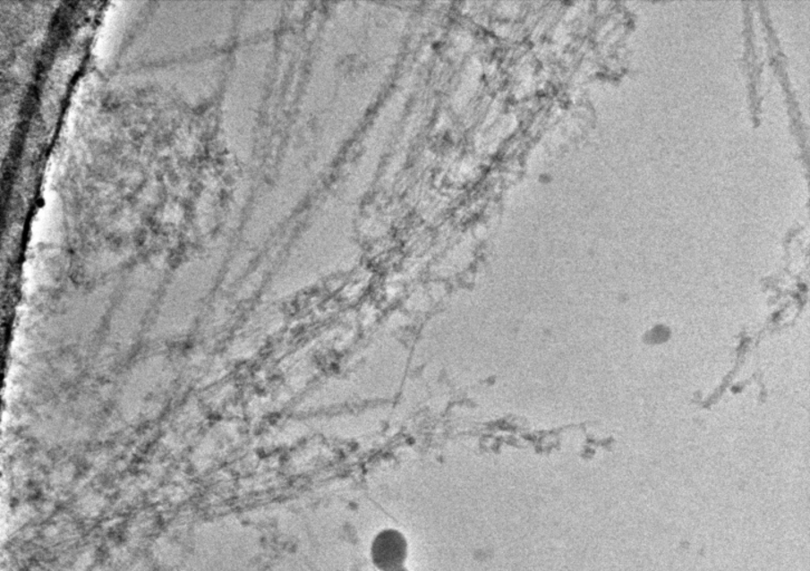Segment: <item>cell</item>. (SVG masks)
Masks as SVG:
<instances>
[{
    "label": "cell",
    "instance_id": "6da1fadb",
    "mask_svg": "<svg viewBox=\"0 0 810 571\" xmlns=\"http://www.w3.org/2000/svg\"><path fill=\"white\" fill-rule=\"evenodd\" d=\"M407 551L409 546L404 533L396 529H384L373 539L371 558L379 570L393 571L405 567Z\"/></svg>",
    "mask_w": 810,
    "mask_h": 571
},
{
    "label": "cell",
    "instance_id": "7a4b0ae2",
    "mask_svg": "<svg viewBox=\"0 0 810 571\" xmlns=\"http://www.w3.org/2000/svg\"><path fill=\"white\" fill-rule=\"evenodd\" d=\"M393 571H410V570H407V569H405V567H401V568H399V569H396V570H393Z\"/></svg>",
    "mask_w": 810,
    "mask_h": 571
}]
</instances>
